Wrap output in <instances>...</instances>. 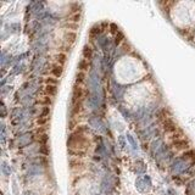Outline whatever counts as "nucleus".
Listing matches in <instances>:
<instances>
[{
	"label": "nucleus",
	"mask_w": 195,
	"mask_h": 195,
	"mask_svg": "<svg viewBox=\"0 0 195 195\" xmlns=\"http://www.w3.org/2000/svg\"><path fill=\"white\" fill-rule=\"evenodd\" d=\"M67 148L70 149V154L74 157H83L85 151L90 148V140L83 133L72 132L67 140Z\"/></svg>",
	"instance_id": "1"
},
{
	"label": "nucleus",
	"mask_w": 195,
	"mask_h": 195,
	"mask_svg": "<svg viewBox=\"0 0 195 195\" xmlns=\"http://www.w3.org/2000/svg\"><path fill=\"white\" fill-rule=\"evenodd\" d=\"M169 145H171V148H172L173 150L179 151V152H184V151L191 149V148H190V143H189V140L186 139V137H185V138L177 139V140H173V142L169 143Z\"/></svg>",
	"instance_id": "2"
},
{
	"label": "nucleus",
	"mask_w": 195,
	"mask_h": 195,
	"mask_svg": "<svg viewBox=\"0 0 195 195\" xmlns=\"http://www.w3.org/2000/svg\"><path fill=\"white\" fill-rule=\"evenodd\" d=\"M161 126H162L163 132L167 133V134H169V135L179 131V127H178L177 123L172 120V117H167V118H165L163 121H161Z\"/></svg>",
	"instance_id": "3"
},
{
	"label": "nucleus",
	"mask_w": 195,
	"mask_h": 195,
	"mask_svg": "<svg viewBox=\"0 0 195 195\" xmlns=\"http://www.w3.org/2000/svg\"><path fill=\"white\" fill-rule=\"evenodd\" d=\"M70 165H71V171L73 174H77V173H80L85 169V165L78 159V157H74L70 161Z\"/></svg>",
	"instance_id": "4"
},
{
	"label": "nucleus",
	"mask_w": 195,
	"mask_h": 195,
	"mask_svg": "<svg viewBox=\"0 0 195 195\" xmlns=\"http://www.w3.org/2000/svg\"><path fill=\"white\" fill-rule=\"evenodd\" d=\"M62 73H63V66H61V65H59V63H56V62H54L51 66H50V74L53 76V77H55V78H60L61 76H62Z\"/></svg>",
	"instance_id": "5"
},
{
	"label": "nucleus",
	"mask_w": 195,
	"mask_h": 195,
	"mask_svg": "<svg viewBox=\"0 0 195 195\" xmlns=\"http://www.w3.org/2000/svg\"><path fill=\"white\" fill-rule=\"evenodd\" d=\"M77 39V33L76 32H71V31H66L63 34V43L68 44V45H73V43Z\"/></svg>",
	"instance_id": "6"
},
{
	"label": "nucleus",
	"mask_w": 195,
	"mask_h": 195,
	"mask_svg": "<svg viewBox=\"0 0 195 195\" xmlns=\"http://www.w3.org/2000/svg\"><path fill=\"white\" fill-rule=\"evenodd\" d=\"M182 159H183V160H186V161L194 162V161H195V150H194V149H189V150L182 152Z\"/></svg>",
	"instance_id": "7"
},
{
	"label": "nucleus",
	"mask_w": 195,
	"mask_h": 195,
	"mask_svg": "<svg viewBox=\"0 0 195 195\" xmlns=\"http://www.w3.org/2000/svg\"><path fill=\"white\" fill-rule=\"evenodd\" d=\"M44 94L46 96H50V98L55 96L57 94V87L56 85H45L44 87Z\"/></svg>",
	"instance_id": "8"
},
{
	"label": "nucleus",
	"mask_w": 195,
	"mask_h": 195,
	"mask_svg": "<svg viewBox=\"0 0 195 195\" xmlns=\"http://www.w3.org/2000/svg\"><path fill=\"white\" fill-rule=\"evenodd\" d=\"M54 60H55L56 63L63 66V65L66 63V61H67V54H65V53H57V54L54 56Z\"/></svg>",
	"instance_id": "9"
},
{
	"label": "nucleus",
	"mask_w": 195,
	"mask_h": 195,
	"mask_svg": "<svg viewBox=\"0 0 195 195\" xmlns=\"http://www.w3.org/2000/svg\"><path fill=\"white\" fill-rule=\"evenodd\" d=\"M87 78V72H83V71H78L77 74H76V80H74V84L77 85H82L84 83Z\"/></svg>",
	"instance_id": "10"
},
{
	"label": "nucleus",
	"mask_w": 195,
	"mask_h": 195,
	"mask_svg": "<svg viewBox=\"0 0 195 195\" xmlns=\"http://www.w3.org/2000/svg\"><path fill=\"white\" fill-rule=\"evenodd\" d=\"M90 67V61L89 60H85V59H82L80 62L78 63V71H83V72H87Z\"/></svg>",
	"instance_id": "11"
},
{
	"label": "nucleus",
	"mask_w": 195,
	"mask_h": 195,
	"mask_svg": "<svg viewBox=\"0 0 195 195\" xmlns=\"http://www.w3.org/2000/svg\"><path fill=\"white\" fill-rule=\"evenodd\" d=\"M82 55H83V59H85V60H89V61H90V59H91V56H93V49H91L89 45H85V46L83 48Z\"/></svg>",
	"instance_id": "12"
},
{
	"label": "nucleus",
	"mask_w": 195,
	"mask_h": 195,
	"mask_svg": "<svg viewBox=\"0 0 195 195\" xmlns=\"http://www.w3.org/2000/svg\"><path fill=\"white\" fill-rule=\"evenodd\" d=\"M38 103L42 105H45V106H50L53 104V100L50 96H43V98H39L38 99Z\"/></svg>",
	"instance_id": "13"
},
{
	"label": "nucleus",
	"mask_w": 195,
	"mask_h": 195,
	"mask_svg": "<svg viewBox=\"0 0 195 195\" xmlns=\"http://www.w3.org/2000/svg\"><path fill=\"white\" fill-rule=\"evenodd\" d=\"M66 31H71V32H76V29H78V23H73V22H67L62 26Z\"/></svg>",
	"instance_id": "14"
},
{
	"label": "nucleus",
	"mask_w": 195,
	"mask_h": 195,
	"mask_svg": "<svg viewBox=\"0 0 195 195\" xmlns=\"http://www.w3.org/2000/svg\"><path fill=\"white\" fill-rule=\"evenodd\" d=\"M44 82H45V85H56V87L59 85V79L55 77H46Z\"/></svg>",
	"instance_id": "15"
},
{
	"label": "nucleus",
	"mask_w": 195,
	"mask_h": 195,
	"mask_svg": "<svg viewBox=\"0 0 195 195\" xmlns=\"http://www.w3.org/2000/svg\"><path fill=\"white\" fill-rule=\"evenodd\" d=\"M50 115V108L49 106H45L43 110H42V114H40V118H48Z\"/></svg>",
	"instance_id": "16"
},
{
	"label": "nucleus",
	"mask_w": 195,
	"mask_h": 195,
	"mask_svg": "<svg viewBox=\"0 0 195 195\" xmlns=\"http://www.w3.org/2000/svg\"><path fill=\"white\" fill-rule=\"evenodd\" d=\"M49 121V118H38V125H44L45 122H48Z\"/></svg>",
	"instance_id": "17"
}]
</instances>
